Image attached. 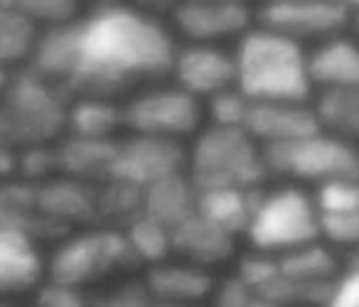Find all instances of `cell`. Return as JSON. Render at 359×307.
Wrapping results in <instances>:
<instances>
[{
    "label": "cell",
    "mask_w": 359,
    "mask_h": 307,
    "mask_svg": "<svg viewBox=\"0 0 359 307\" xmlns=\"http://www.w3.org/2000/svg\"><path fill=\"white\" fill-rule=\"evenodd\" d=\"M175 52L172 32L158 15L111 0L69 22L42 27L32 69L62 89L111 99L170 74Z\"/></svg>",
    "instance_id": "1"
},
{
    "label": "cell",
    "mask_w": 359,
    "mask_h": 307,
    "mask_svg": "<svg viewBox=\"0 0 359 307\" xmlns=\"http://www.w3.org/2000/svg\"><path fill=\"white\" fill-rule=\"evenodd\" d=\"M236 89L249 101H308L313 79L300 40L271 30L249 27L234 50Z\"/></svg>",
    "instance_id": "2"
},
{
    "label": "cell",
    "mask_w": 359,
    "mask_h": 307,
    "mask_svg": "<svg viewBox=\"0 0 359 307\" xmlns=\"http://www.w3.org/2000/svg\"><path fill=\"white\" fill-rule=\"evenodd\" d=\"M266 175L264 148L246 128L210 125L190 153V179L197 189L222 184L259 187Z\"/></svg>",
    "instance_id": "3"
},
{
    "label": "cell",
    "mask_w": 359,
    "mask_h": 307,
    "mask_svg": "<svg viewBox=\"0 0 359 307\" xmlns=\"http://www.w3.org/2000/svg\"><path fill=\"white\" fill-rule=\"evenodd\" d=\"M6 104L0 109V140L8 145H42L55 138L67 123V109L62 106V86L45 79L35 69L8 84Z\"/></svg>",
    "instance_id": "4"
},
{
    "label": "cell",
    "mask_w": 359,
    "mask_h": 307,
    "mask_svg": "<svg viewBox=\"0 0 359 307\" xmlns=\"http://www.w3.org/2000/svg\"><path fill=\"white\" fill-rule=\"evenodd\" d=\"M246 236L261 251H290L315 241L320 236L318 204L298 187H280L261 194Z\"/></svg>",
    "instance_id": "5"
},
{
    "label": "cell",
    "mask_w": 359,
    "mask_h": 307,
    "mask_svg": "<svg viewBox=\"0 0 359 307\" xmlns=\"http://www.w3.org/2000/svg\"><path fill=\"white\" fill-rule=\"evenodd\" d=\"M269 172L303 182H327L337 177H359V153L349 140L334 133H310L288 143L264 145Z\"/></svg>",
    "instance_id": "6"
},
{
    "label": "cell",
    "mask_w": 359,
    "mask_h": 307,
    "mask_svg": "<svg viewBox=\"0 0 359 307\" xmlns=\"http://www.w3.org/2000/svg\"><path fill=\"white\" fill-rule=\"evenodd\" d=\"M200 99L182 86H150L130 99L123 109V123L138 135L180 140L200 128Z\"/></svg>",
    "instance_id": "7"
},
{
    "label": "cell",
    "mask_w": 359,
    "mask_h": 307,
    "mask_svg": "<svg viewBox=\"0 0 359 307\" xmlns=\"http://www.w3.org/2000/svg\"><path fill=\"white\" fill-rule=\"evenodd\" d=\"M128 258H135L128 236H118L114 231H96L65 243L55 256L52 273L57 282L76 287L89 282L91 278L104 275Z\"/></svg>",
    "instance_id": "8"
},
{
    "label": "cell",
    "mask_w": 359,
    "mask_h": 307,
    "mask_svg": "<svg viewBox=\"0 0 359 307\" xmlns=\"http://www.w3.org/2000/svg\"><path fill=\"white\" fill-rule=\"evenodd\" d=\"M170 74L175 84L190 91L192 96L210 99L219 91L236 86L234 52H226L215 42H190L185 47H177Z\"/></svg>",
    "instance_id": "9"
},
{
    "label": "cell",
    "mask_w": 359,
    "mask_h": 307,
    "mask_svg": "<svg viewBox=\"0 0 359 307\" xmlns=\"http://www.w3.org/2000/svg\"><path fill=\"white\" fill-rule=\"evenodd\" d=\"M261 25L295 40L327 37L349 20V11L337 0H269L259 13Z\"/></svg>",
    "instance_id": "10"
},
{
    "label": "cell",
    "mask_w": 359,
    "mask_h": 307,
    "mask_svg": "<svg viewBox=\"0 0 359 307\" xmlns=\"http://www.w3.org/2000/svg\"><path fill=\"white\" fill-rule=\"evenodd\" d=\"M172 22L190 42H219L241 37L251 27L249 6L217 0H180Z\"/></svg>",
    "instance_id": "11"
},
{
    "label": "cell",
    "mask_w": 359,
    "mask_h": 307,
    "mask_svg": "<svg viewBox=\"0 0 359 307\" xmlns=\"http://www.w3.org/2000/svg\"><path fill=\"white\" fill-rule=\"evenodd\" d=\"M180 165H182V150L177 148V140L138 135L116 148L111 179H123L145 189L158 179L177 175Z\"/></svg>",
    "instance_id": "12"
},
{
    "label": "cell",
    "mask_w": 359,
    "mask_h": 307,
    "mask_svg": "<svg viewBox=\"0 0 359 307\" xmlns=\"http://www.w3.org/2000/svg\"><path fill=\"white\" fill-rule=\"evenodd\" d=\"M244 128L259 143H288L323 130L315 109L305 101H251Z\"/></svg>",
    "instance_id": "13"
},
{
    "label": "cell",
    "mask_w": 359,
    "mask_h": 307,
    "mask_svg": "<svg viewBox=\"0 0 359 307\" xmlns=\"http://www.w3.org/2000/svg\"><path fill=\"white\" fill-rule=\"evenodd\" d=\"M40 275V256L30 233L13 221H0V292L22 290Z\"/></svg>",
    "instance_id": "14"
},
{
    "label": "cell",
    "mask_w": 359,
    "mask_h": 307,
    "mask_svg": "<svg viewBox=\"0 0 359 307\" xmlns=\"http://www.w3.org/2000/svg\"><path fill=\"white\" fill-rule=\"evenodd\" d=\"M254 189L256 187H234V184L197 189L195 212L210 219L212 224H217L224 231L241 233L249 226L254 207L261 197Z\"/></svg>",
    "instance_id": "15"
},
{
    "label": "cell",
    "mask_w": 359,
    "mask_h": 307,
    "mask_svg": "<svg viewBox=\"0 0 359 307\" xmlns=\"http://www.w3.org/2000/svg\"><path fill=\"white\" fill-rule=\"evenodd\" d=\"M231 238L234 233L219 228L197 212H192L185 221H180L172 228V248H177L182 256L190 258V263H197V266L217 263L229 256Z\"/></svg>",
    "instance_id": "16"
},
{
    "label": "cell",
    "mask_w": 359,
    "mask_h": 307,
    "mask_svg": "<svg viewBox=\"0 0 359 307\" xmlns=\"http://www.w3.org/2000/svg\"><path fill=\"white\" fill-rule=\"evenodd\" d=\"M308 69L313 84L323 89L359 84V45L352 40L334 37L308 55Z\"/></svg>",
    "instance_id": "17"
},
{
    "label": "cell",
    "mask_w": 359,
    "mask_h": 307,
    "mask_svg": "<svg viewBox=\"0 0 359 307\" xmlns=\"http://www.w3.org/2000/svg\"><path fill=\"white\" fill-rule=\"evenodd\" d=\"M195 204L197 187L192 179H182L180 175L163 177L143 189V214L165 224L170 231L195 212Z\"/></svg>",
    "instance_id": "18"
},
{
    "label": "cell",
    "mask_w": 359,
    "mask_h": 307,
    "mask_svg": "<svg viewBox=\"0 0 359 307\" xmlns=\"http://www.w3.org/2000/svg\"><path fill=\"white\" fill-rule=\"evenodd\" d=\"M116 148L109 138H79L74 135L67 148L57 153V165H65L76 177H106L111 179L114 172Z\"/></svg>",
    "instance_id": "19"
},
{
    "label": "cell",
    "mask_w": 359,
    "mask_h": 307,
    "mask_svg": "<svg viewBox=\"0 0 359 307\" xmlns=\"http://www.w3.org/2000/svg\"><path fill=\"white\" fill-rule=\"evenodd\" d=\"M315 114L325 130L344 140H359V84L323 89Z\"/></svg>",
    "instance_id": "20"
},
{
    "label": "cell",
    "mask_w": 359,
    "mask_h": 307,
    "mask_svg": "<svg viewBox=\"0 0 359 307\" xmlns=\"http://www.w3.org/2000/svg\"><path fill=\"white\" fill-rule=\"evenodd\" d=\"M67 123L79 138H109L118 123H123V111L109 101V96H81L69 111Z\"/></svg>",
    "instance_id": "21"
},
{
    "label": "cell",
    "mask_w": 359,
    "mask_h": 307,
    "mask_svg": "<svg viewBox=\"0 0 359 307\" xmlns=\"http://www.w3.org/2000/svg\"><path fill=\"white\" fill-rule=\"evenodd\" d=\"M42 27H37L30 18L18 8H0V64L32 57Z\"/></svg>",
    "instance_id": "22"
},
{
    "label": "cell",
    "mask_w": 359,
    "mask_h": 307,
    "mask_svg": "<svg viewBox=\"0 0 359 307\" xmlns=\"http://www.w3.org/2000/svg\"><path fill=\"white\" fill-rule=\"evenodd\" d=\"M150 287L165 300H197L210 290V278L192 266H163L153 271Z\"/></svg>",
    "instance_id": "23"
},
{
    "label": "cell",
    "mask_w": 359,
    "mask_h": 307,
    "mask_svg": "<svg viewBox=\"0 0 359 307\" xmlns=\"http://www.w3.org/2000/svg\"><path fill=\"white\" fill-rule=\"evenodd\" d=\"M283 275L293 278L295 282H315L327 280L334 275V258L327 248L310 241L303 246H295L290 251H283V258L278 261Z\"/></svg>",
    "instance_id": "24"
},
{
    "label": "cell",
    "mask_w": 359,
    "mask_h": 307,
    "mask_svg": "<svg viewBox=\"0 0 359 307\" xmlns=\"http://www.w3.org/2000/svg\"><path fill=\"white\" fill-rule=\"evenodd\" d=\"M128 241L135 256L160 261V258L172 248V231H170L165 224L155 221L153 217L140 212V217L135 219L133 226H130Z\"/></svg>",
    "instance_id": "25"
},
{
    "label": "cell",
    "mask_w": 359,
    "mask_h": 307,
    "mask_svg": "<svg viewBox=\"0 0 359 307\" xmlns=\"http://www.w3.org/2000/svg\"><path fill=\"white\" fill-rule=\"evenodd\" d=\"M315 204H318V212H357L359 177H337L320 182Z\"/></svg>",
    "instance_id": "26"
},
{
    "label": "cell",
    "mask_w": 359,
    "mask_h": 307,
    "mask_svg": "<svg viewBox=\"0 0 359 307\" xmlns=\"http://www.w3.org/2000/svg\"><path fill=\"white\" fill-rule=\"evenodd\" d=\"M251 101L241 94L236 86L224 89L219 94L210 96L207 114L212 118V125H224V128H244L246 116H249Z\"/></svg>",
    "instance_id": "27"
},
{
    "label": "cell",
    "mask_w": 359,
    "mask_h": 307,
    "mask_svg": "<svg viewBox=\"0 0 359 307\" xmlns=\"http://www.w3.org/2000/svg\"><path fill=\"white\" fill-rule=\"evenodd\" d=\"M79 0H22L20 11L37 27H55L76 18Z\"/></svg>",
    "instance_id": "28"
},
{
    "label": "cell",
    "mask_w": 359,
    "mask_h": 307,
    "mask_svg": "<svg viewBox=\"0 0 359 307\" xmlns=\"http://www.w3.org/2000/svg\"><path fill=\"white\" fill-rule=\"evenodd\" d=\"M320 233L334 243H359V209L357 212H320Z\"/></svg>",
    "instance_id": "29"
},
{
    "label": "cell",
    "mask_w": 359,
    "mask_h": 307,
    "mask_svg": "<svg viewBox=\"0 0 359 307\" xmlns=\"http://www.w3.org/2000/svg\"><path fill=\"white\" fill-rule=\"evenodd\" d=\"M76 184H79V182H76ZM76 184L55 187V189H50L52 194H45V197H40V194H37V204H40V207H45L52 217H57V214L79 217V214L89 207V199L84 197L81 187H76Z\"/></svg>",
    "instance_id": "30"
},
{
    "label": "cell",
    "mask_w": 359,
    "mask_h": 307,
    "mask_svg": "<svg viewBox=\"0 0 359 307\" xmlns=\"http://www.w3.org/2000/svg\"><path fill=\"white\" fill-rule=\"evenodd\" d=\"M280 273V266L276 261H269V258H251V261L244 263L241 268V280L249 282L254 287V292H259L266 282H271L276 275Z\"/></svg>",
    "instance_id": "31"
},
{
    "label": "cell",
    "mask_w": 359,
    "mask_h": 307,
    "mask_svg": "<svg viewBox=\"0 0 359 307\" xmlns=\"http://www.w3.org/2000/svg\"><path fill=\"white\" fill-rule=\"evenodd\" d=\"M327 305L332 307H359V271H349L339 280H334L332 295Z\"/></svg>",
    "instance_id": "32"
},
{
    "label": "cell",
    "mask_w": 359,
    "mask_h": 307,
    "mask_svg": "<svg viewBox=\"0 0 359 307\" xmlns=\"http://www.w3.org/2000/svg\"><path fill=\"white\" fill-rule=\"evenodd\" d=\"M180 0H133V6L140 8L145 13H153V15H160V13H172L177 8Z\"/></svg>",
    "instance_id": "33"
},
{
    "label": "cell",
    "mask_w": 359,
    "mask_h": 307,
    "mask_svg": "<svg viewBox=\"0 0 359 307\" xmlns=\"http://www.w3.org/2000/svg\"><path fill=\"white\" fill-rule=\"evenodd\" d=\"M15 155H13V145H8L6 140H0V177H6L15 170Z\"/></svg>",
    "instance_id": "34"
},
{
    "label": "cell",
    "mask_w": 359,
    "mask_h": 307,
    "mask_svg": "<svg viewBox=\"0 0 359 307\" xmlns=\"http://www.w3.org/2000/svg\"><path fill=\"white\" fill-rule=\"evenodd\" d=\"M8 84H11V79H8V71H6V64H0V94L8 89Z\"/></svg>",
    "instance_id": "35"
},
{
    "label": "cell",
    "mask_w": 359,
    "mask_h": 307,
    "mask_svg": "<svg viewBox=\"0 0 359 307\" xmlns=\"http://www.w3.org/2000/svg\"><path fill=\"white\" fill-rule=\"evenodd\" d=\"M337 3H339V6H344V8H347V11L349 13H359V0H337Z\"/></svg>",
    "instance_id": "36"
},
{
    "label": "cell",
    "mask_w": 359,
    "mask_h": 307,
    "mask_svg": "<svg viewBox=\"0 0 359 307\" xmlns=\"http://www.w3.org/2000/svg\"><path fill=\"white\" fill-rule=\"evenodd\" d=\"M22 0H0V8H18L20 11Z\"/></svg>",
    "instance_id": "37"
},
{
    "label": "cell",
    "mask_w": 359,
    "mask_h": 307,
    "mask_svg": "<svg viewBox=\"0 0 359 307\" xmlns=\"http://www.w3.org/2000/svg\"><path fill=\"white\" fill-rule=\"evenodd\" d=\"M217 3H241V6H249V0H217Z\"/></svg>",
    "instance_id": "38"
},
{
    "label": "cell",
    "mask_w": 359,
    "mask_h": 307,
    "mask_svg": "<svg viewBox=\"0 0 359 307\" xmlns=\"http://www.w3.org/2000/svg\"><path fill=\"white\" fill-rule=\"evenodd\" d=\"M354 27H357V35H359V13H357V18H354Z\"/></svg>",
    "instance_id": "39"
},
{
    "label": "cell",
    "mask_w": 359,
    "mask_h": 307,
    "mask_svg": "<svg viewBox=\"0 0 359 307\" xmlns=\"http://www.w3.org/2000/svg\"><path fill=\"white\" fill-rule=\"evenodd\" d=\"M354 271H359V253H357V258H354Z\"/></svg>",
    "instance_id": "40"
},
{
    "label": "cell",
    "mask_w": 359,
    "mask_h": 307,
    "mask_svg": "<svg viewBox=\"0 0 359 307\" xmlns=\"http://www.w3.org/2000/svg\"><path fill=\"white\" fill-rule=\"evenodd\" d=\"M99 3H111V0H99Z\"/></svg>",
    "instance_id": "41"
}]
</instances>
